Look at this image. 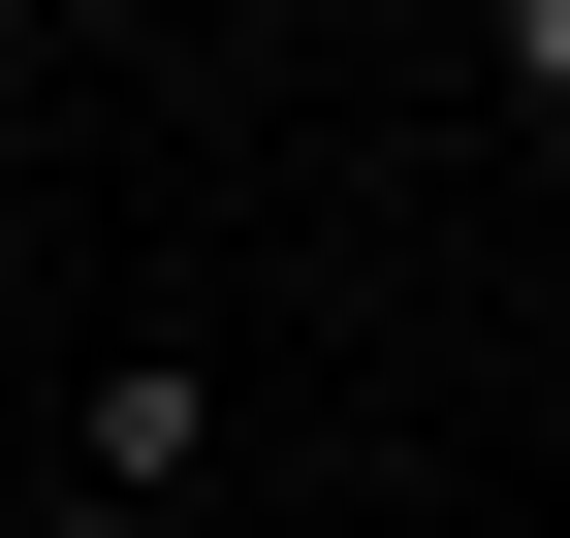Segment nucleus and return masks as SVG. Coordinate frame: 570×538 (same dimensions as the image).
<instances>
[{"label":"nucleus","instance_id":"nucleus-2","mask_svg":"<svg viewBox=\"0 0 570 538\" xmlns=\"http://www.w3.org/2000/svg\"><path fill=\"white\" fill-rule=\"evenodd\" d=\"M475 63H508V127L570 159V0H508V32H475Z\"/></svg>","mask_w":570,"mask_h":538},{"label":"nucleus","instance_id":"nucleus-3","mask_svg":"<svg viewBox=\"0 0 570 538\" xmlns=\"http://www.w3.org/2000/svg\"><path fill=\"white\" fill-rule=\"evenodd\" d=\"M32 538H127V507H32Z\"/></svg>","mask_w":570,"mask_h":538},{"label":"nucleus","instance_id":"nucleus-4","mask_svg":"<svg viewBox=\"0 0 570 538\" xmlns=\"http://www.w3.org/2000/svg\"><path fill=\"white\" fill-rule=\"evenodd\" d=\"M0 127H32V63H0Z\"/></svg>","mask_w":570,"mask_h":538},{"label":"nucleus","instance_id":"nucleus-1","mask_svg":"<svg viewBox=\"0 0 570 538\" xmlns=\"http://www.w3.org/2000/svg\"><path fill=\"white\" fill-rule=\"evenodd\" d=\"M190 476H223V349H96V380H63V507H127V538H159Z\"/></svg>","mask_w":570,"mask_h":538}]
</instances>
